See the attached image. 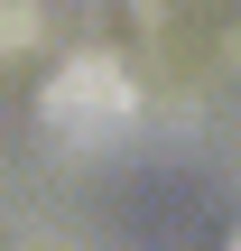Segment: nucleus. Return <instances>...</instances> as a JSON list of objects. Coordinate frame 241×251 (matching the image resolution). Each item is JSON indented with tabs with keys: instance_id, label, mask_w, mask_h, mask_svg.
Here are the masks:
<instances>
[{
	"instance_id": "f257e3e1",
	"label": "nucleus",
	"mask_w": 241,
	"mask_h": 251,
	"mask_svg": "<svg viewBox=\"0 0 241 251\" xmlns=\"http://www.w3.org/2000/svg\"><path fill=\"white\" fill-rule=\"evenodd\" d=\"M130 112H139V93H130V75H121V65H102V56H74V65L46 84V121H56V130L102 140V130H121Z\"/></svg>"
}]
</instances>
